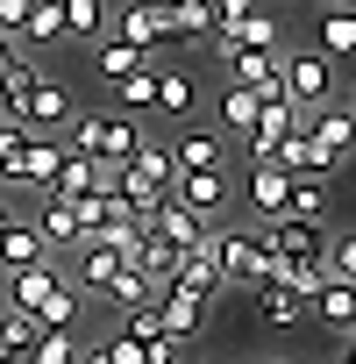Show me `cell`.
I'll return each mask as SVG.
<instances>
[{
  "instance_id": "45",
  "label": "cell",
  "mask_w": 356,
  "mask_h": 364,
  "mask_svg": "<svg viewBox=\"0 0 356 364\" xmlns=\"http://www.w3.org/2000/svg\"><path fill=\"white\" fill-rule=\"evenodd\" d=\"M15 65H22V58H15V36H0V79H8Z\"/></svg>"
},
{
  "instance_id": "34",
  "label": "cell",
  "mask_w": 356,
  "mask_h": 364,
  "mask_svg": "<svg viewBox=\"0 0 356 364\" xmlns=\"http://www.w3.org/2000/svg\"><path fill=\"white\" fill-rule=\"evenodd\" d=\"M285 215H299V222H321V229H328V186H321V178H292Z\"/></svg>"
},
{
  "instance_id": "50",
  "label": "cell",
  "mask_w": 356,
  "mask_h": 364,
  "mask_svg": "<svg viewBox=\"0 0 356 364\" xmlns=\"http://www.w3.org/2000/svg\"><path fill=\"white\" fill-rule=\"evenodd\" d=\"M214 364H235V357H214Z\"/></svg>"
},
{
  "instance_id": "35",
  "label": "cell",
  "mask_w": 356,
  "mask_h": 364,
  "mask_svg": "<svg viewBox=\"0 0 356 364\" xmlns=\"http://www.w3.org/2000/svg\"><path fill=\"white\" fill-rule=\"evenodd\" d=\"M114 100H121V114H150V100H157V65H150V72L114 79Z\"/></svg>"
},
{
  "instance_id": "21",
  "label": "cell",
  "mask_w": 356,
  "mask_h": 364,
  "mask_svg": "<svg viewBox=\"0 0 356 364\" xmlns=\"http://www.w3.org/2000/svg\"><path fill=\"white\" fill-rule=\"evenodd\" d=\"M214 58L228 65V79H235V86L278 93V58H285V50H214Z\"/></svg>"
},
{
  "instance_id": "33",
  "label": "cell",
  "mask_w": 356,
  "mask_h": 364,
  "mask_svg": "<svg viewBox=\"0 0 356 364\" xmlns=\"http://www.w3.org/2000/svg\"><path fill=\"white\" fill-rule=\"evenodd\" d=\"M128 164H135V171H150V178H157L164 193H171V178H178V164H171V143H164V136H157V143L143 136V143L128 150Z\"/></svg>"
},
{
  "instance_id": "39",
  "label": "cell",
  "mask_w": 356,
  "mask_h": 364,
  "mask_svg": "<svg viewBox=\"0 0 356 364\" xmlns=\"http://www.w3.org/2000/svg\"><path fill=\"white\" fill-rule=\"evenodd\" d=\"M321 264H328V279H356V236H328Z\"/></svg>"
},
{
  "instance_id": "2",
  "label": "cell",
  "mask_w": 356,
  "mask_h": 364,
  "mask_svg": "<svg viewBox=\"0 0 356 364\" xmlns=\"http://www.w3.org/2000/svg\"><path fill=\"white\" fill-rule=\"evenodd\" d=\"M57 157H65V143H57V136H36V129H22V122H8V136H0V178H8V186L50 193Z\"/></svg>"
},
{
  "instance_id": "17",
  "label": "cell",
  "mask_w": 356,
  "mask_h": 364,
  "mask_svg": "<svg viewBox=\"0 0 356 364\" xmlns=\"http://www.w3.org/2000/svg\"><path fill=\"white\" fill-rule=\"evenodd\" d=\"M157 328L164 336H178V343H193L200 328H207V300H193V293H157Z\"/></svg>"
},
{
  "instance_id": "24",
  "label": "cell",
  "mask_w": 356,
  "mask_h": 364,
  "mask_svg": "<svg viewBox=\"0 0 356 364\" xmlns=\"http://www.w3.org/2000/svg\"><path fill=\"white\" fill-rule=\"evenodd\" d=\"M93 72L114 86V79H128V72H150V58H143L135 43H121V36H93Z\"/></svg>"
},
{
  "instance_id": "36",
  "label": "cell",
  "mask_w": 356,
  "mask_h": 364,
  "mask_svg": "<svg viewBox=\"0 0 356 364\" xmlns=\"http://www.w3.org/2000/svg\"><path fill=\"white\" fill-rule=\"evenodd\" d=\"M257 114H264V93H257V86H228V93H221V122H228L235 136H243Z\"/></svg>"
},
{
  "instance_id": "1",
  "label": "cell",
  "mask_w": 356,
  "mask_h": 364,
  "mask_svg": "<svg viewBox=\"0 0 356 364\" xmlns=\"http://www.w3.org/2000/svg\"><path fill=\"white\" fill-rule=\"evenodd\" d=\"M0 307H15V314H29L36 328H79V286L43 257V264H29V272H8V300Z\"/></svg>"
},
{
  "instance_id": "31",
  "label": "cell",
  "mask_w": 356,
  "mask_h": 364,
  "mask_svg": "<svg viewBox=\"0 0 356 364\" xmlns=\"http://www.w3.org/2000/svg\"><path fill=\"white\" fill-rule=\"evenodd\" d=\"M36 236H43L50 250H72V243H79V222H72V200H50V193H43V215H36Z\"/></svg>"
},
{
  "instance_id": "49",
  "label": "cell",
  "mask_w": 356,
  "mask_h": 364,
  "mask_svg": "<svg viewBox=\"0 0 356 364\" xmlns=\"http://www.w3.org/2000/svg\"><path fill=\"white\" fill-rule=\"evenodd\" d=\"M0 136H8V107H0Z\"/></svg>"
},
{
  "instance_id": "44",
  "label": "cell",
  "mask_w": 356,
  "mask_h": 364,
  "mask_svg": "<svg viewBox=\"0 0 356 364\" xmlns=\"http://www.w3.org/2000/svg\"><path fill=\"white\" fill-rule=\"evenodd\" d=\"M235 15H257V0H214V29L235 22Z\"/></svg>"
},
{
  "instance_id": "18",
  "label": "cell",
  "mask_w": 356,
  "mask_h": 364,
  "mask_svg": "<svg viewBox=\"0 0 356 364\" xmlns=\"http://www.w3.org/2000/svg\"><path fill=\"white\" fill-rule=\"evenodd\" d=\"M50 257V243L36 236V222H8V229H0V279H8V272H29V264H43Z\"/></svg>"
},
{
  "instance_id": "52",
  "label": "cell",
  "mask_w": 356,
  "mask_h": 364,
  "mask_svg": "<svg viewBox=\"0 0 356 364\" xmlns=\"http://www.w3.org/2000/svg\"><path fill=\"white\" fill-rule=\"evenodd\" d=\"M349 293H356V279H349Z\"/></svg>"
},
{
  "instance_id": "15",
  "label": "cell",
  "mask_w": 356,
  "mask_h": 364,
  "mask_svg": "<svg viewBox=\"0 0 356 364\" xmlns=\"http://www.w3.org/2000/svg\"><path fill=\"white\" fill-rule=\"evenodd\" d=\"M65 143V136H57ZM114 178V164H93L86 150H65L57 157V178H50V200H79V193H93V186H107Z\"/></svg>"
},
{
  "instance_id": "28",
  "label": "cell",
  "mask_w": 356,
  "mask_h": 364,
  "mask_svg": "<svg viewBox=\"0 0 356 364\" xmlns=\"http://www.w3.org/2000/svg\"><path fill=\"white\" fill-rule=\"evenodd\" d=\"M178 43H214V0H164Z\"/></svg>"
},
{
  "instance_id": "14",
  "label": "cell",
  "mask_w": 356,
  "mask_h": 364,
  "mask_svg": "<svg viewBox=\"0 0 356 364\" xmlns=\"http://www.w3.org/2000/svg\"><path fill=\"white\" fill-rule=\"evenodd\" d=\"M171 293H193V300H214V293H228V286H221V264H214V229H207V243H200V250H186V257H178V272H171Z\"/></svg>"
},
{
  "instance_id": "19",
  "label": "cell",
  "mask_w": 356,
  "mask_h": 364,
  "mask_svg": "<svg viewBox=\"0 0 356 364\" xmlns=\"http://www.w3.org/2000/svg\"><path fill=\"white\" fill-rule=\"evenodd\" d=\"M285 200H292V171H278V164H250V215H257V222H278Z\"/></svg>"
},
{
  "instance_id": "20",
  "label": "cell",
  "mask_w": 356,
  "mask_h": 364,
  "mask_svg": "<svg viewBox=\"0 0 356 364\" xmlns=\"http://www.w3.org/2000/svg\"><path fill=\"white\" fill-rule=\"evenodd\" d=\"M143 229H150L157 243H178V250H200V243H207V222H200L193 208H178V200H164V208H157Z\"/></svg>"
},
{
  "instance_id": "40",
  "label": "cell",
  "mask_w": 356,
  "mask_h": 364,
  "mask_svg": "<svg viewBox=\"0 0 356 364\" xmlns=\"http://www.w3.org/2000/svg\"><path fill=\"white\" fill-rule=\"evenodd\" d=\"M143 357H150V364H178V357H186V343H178V336H164V328H157V336L143 343Z\"/></svg>"
},
{
  "instance_id": "7",
  "label": "cell",
  "mask_w": 356,
  "mask_h": 364,
  "mask_svg": "<svg viewBox=\"0 0 356 364\" xmlns=\"http://www.w3.org/2000/svg\"><path fill=\"white\" fill-rule=\"evenodd\" d=\"M72 114H79V107H72V93H65L57 79H43V72H36V79H29V93L15 100V114H8V122H22V129H36V136H57Z\"/></svg>"
},
{
  "instance_id": "25",
  "label": "cell",
  "mask_w": 356,
  "mask_h": 364,
  "mask_svg": "<svg viewBox=\"0 0 356 364\" xmlns=\"http://www.w3.org/2000/svg\"><path fill=\"white\" fill-rule=\"evenodd\" d=\"M178 257H186L178 243H157V236L143 229V243H135V257H128V264H135V272H143V279L164 293V286H171V272H178Z\"/></svg>"
},
{
  "instance_id": "53",
  "label": "cell",
  "mask_w": 356,
  "mask_h": 364,
  "mask_svg": "<svg viewBox=\"0 0 356 364\" xmlns=\"http://www.w3.org/2000/svg\"><path fill=\"white\" fill-rule=\"evenodd\" d=\"M349 8H356V0H349Z\"/></svg>"
},
{
  "instance_id": "29",
  "label": "cell",
  "mask_w": 356,
  "mask_h": 364,
  "mask_svg": "<svg viewBox=\"0 0 356 364\" xmlns=\"http://www.w3.org/2000/svg\"><path fill=\"white\" fill-rule=\"evenodd\" d=\"M306 307H313V321H328V328H342V336H349V321H356V293H349V279H328Z\"/></svg>"
},
{
  "instance_id": "11",
  "label": "cell",
  "mask_w": 356,
  "mask_h": 364,
  "mask_svg": "<svg viewBox=\"0 0 356 364\" xmlns=\"http://www.w3.org/2000/svg\"><path fill=\"white\" fill-rule=\"evenodd\" d=\"M306 136H313V150H321L328 164H342V157L356 150V114H349L342 100H328V107L306 114Z\"/></svg>"
},
{
  "instance_id": "16",
  "label": "cell",
  "mask_w": 356,
  "mask_h": 364,
  "mask_svg": "<svg viewBox=\"0 0 356 364\" xmlns=\"http://www.w3.org/2000/svg\"><path fill=\"white\" fill-rule=\"evenodd\" d=\"M264 243H271V257H313L328 243V229L299 222V215H278V222H264Z\"/></svg>"
},
{
  "instance_id": "9",
  "label": "cell",
  "mask_w": 356,
  "mask_h": 364,
  "mask_svg": "<svg viewBox=\"0 0 356 364\" xmlns=\"http://www.w3.org/2000/svg\"><path fill=\"white\" fill-rule=\"evenodd\" d=\"M214 50H285V22H278L271 8L235 15V22H221V29H214Z\"/></svg>"
},
{
  "instance_id": "41",
  "label": "cell",
  "mask_w": 356,
  "mask_h": 364,
  "mask_svg": "<svg viewBox=\"0 0 356 364\" xmlns=\"http://www.w3.org/2000/svg\"><path fill=\"white\" fill-rule=\"evenodd\" d=\"M121 336H135V343H150L157 336V300H143V307H128V328Z\"/></svg>"
},
{
  "instance_id": "12",
  "label": "cell",
  "mask_w": 356,
  "mask_h": 364,
  "mask_svg": "<svg viewBox=\"0 0 356 364\" xmlns=\"http://www.w3.org/2000/svg\"><path fill=\"white\" fill-rule=\"evenodd\" d=\"M171 164L178 171H228V136L221 129H178L171 136Z\"/></svg>"
},
{
  "instance_id": "6",
  "label": "cell",
  "mask_w": 356,
  "mask_h": 364,
  "mask_svg": "<svg viewBox=\"0 0 356 364\" xmlns=\"http://www.w3.org/2000/svg\"><path fill=\"white\" fill-rule=\"evenodd\" d=\"M107 36L135 43L143 58H150V50H164V43H178V29H171V8H164V0H128V8H114V15H107Z\"/></svg>"
},
{
  "instance_id": "26",
  "label": "cell",
  "mask_w": 356,
  "mask_h": 364,
  "mask_svg": "<svg viewBox=\"0 0 356 364\" xmlns=\"http://www.w3.org/2000/svg\"><path fill=\"white\" fill-rule=\"evenodd\" d=\"M328 65H342V58H356V8H328L321 15V43H313Z\"/></svg>"
},
{
  "instance_id": "32",
  "label": "cell",
  "mask_w": 356,
  "mask_h": 364,
  "mask_svg": "<svg viewBox=\"0 0 356 364\" xmlns=\"http://www.w3.org/2000/svg\"><path fill=\"white\" fill-rule=\"evenodd\" d=\"M100 300H107V307H121V314H128V307H143V300H157V286H150V279H143V272H135V264H121V272H114V279H107V286H100Z\"/></svg>"
},
{
  "instance_id": "46",
  "label": "cell",
  "mask_w": 356,
  "mask_h": 364,
  "mask_svg": "<svg viewBox=\"0 0 356 364\" xmlns=\"http://www.w3.org/2000/svg\"><path fill=\"white\" fill-rule=\"evenodd\" d=\"M8 222H15V208H8V200H0V229H8Z\"/></svg>"
},
{
  "instance_id": "37",
  "label": "cell",
  "mask_w": 356,
  "mask_h": 364,
  "mask_svg": "<svg viewBox=\"0 0 356 364\" xmlns=\"http://www.w3.org/2000/svg\"><path fill=\"white\" fill-rule=\"evenodd\" d=\"M15 36H29V43H57V36H65L57 0H29V15H22V29H15Z\"/></svg>"
},
{
  "instance_id": "5",
  "label": "cell",
  "mask_w": 356,
  "mask_h": 364,
  "mask_svg": "<svg viewBox=\"0 0 356 364\" xmlns=\"http://www.w3.org/2000/svg\"><path fill=\"white\" fill-rule=\"evenodd\" d=\"M278 93H285L299 114H313V107L335 100V65H328L321 50H285V58H278Z\"/></svg>"
},
{
  "instance_id": "48",
  "label": "cell",
  "mask_w": 356,
  "mask_h": 364,
  "mask_svg": "<svg viewBox=\"0 0 356 364\" xmlns=\"http://www.w3.org/2000/svg\"><path fill=\"white\" fill-rule=\"evenodd\" d=\"M321 8H349V0H321Z\"/></svg>"
},
{
  "instance_id": "38",
  "label": "cell",
  "mask_w": 356,
  "mask_h": 364,
  "mask_svg": "<svg viewBox=\"0 0 356 364\" xmlns=\"http://www.w3.org/2000/svg\"><path fill=\"white\" fill-rule=\"evenodd\" d=\"M29 343H36V321H29V314H15V307H0V350L22 357Z\"/></svg>"
},
{
  "instance_id": "27",
  "label": "cell",
  "mask_w": 356,
  "mask_h": 364,
  "mask_svg": "<svg viewBox=\"0 0 356 364\" xmlns=\"http://www.w3.org/2000/svg\"><path fill=\"white\" fill-rule=\"evenodd\" d=\"M107 0H57V22H65V36H79V43H93V36H107Z\"/></svg>"
},
{
  "instance_id": "13",
  "label": "cell",
  "mask_w": 356,
  "mask_h": 364,
  "mask_svg": "<svg viewBox=\"0 0 356 364\" xmlns=\"http://www.w3.org/2000/svg\"><path fill=\"white\" fill-rule=\"evenodd\" d=\"M193 107H200V79H193L186 65H157V100H150V114L193 122Z\"/></svg>"
},
{
  "instance_id": "4",
  "label": "cell",
  "mask_w": 356,
  "mask_h": 364,
  "mask_svg": "<svg viewBox=\"0 0 356 364\" xmlns=\"http://www.w3.org/2000/svg\"><path fill=\"white\" fill-rule=\"evenodd\" d=\"M214 264H221V286H271V243L264 229H214Z\"/></svg>"
},
{
  "instance_id": "51",
  "label": "cell",
  "mask_w": 356,
  "mask_h": 364,
  "mask_svg": "<svg viewBox=\"0 0 356 364\" xmlns=\"http://www.w3.org/2000/svg\"><path fill=\"white\" fill-rule=\"evenodd\" d=\"M264 364H285V357H264Z\"/></svg>"
},
{
  "instance_id": "43",
  "label": "cell",
  "mask_w": 356,
  "mask_h": 364,
  "mask_svg": "<svg viewBox=\"0 0 356 364\" xmlns=\"http://www.w3.org/2000/svg\"><path fill=\"white\" fill-rule=\"evenodd\" d=\"M22 15H29V0H0V36H15Z\"/></svg>"
},
{
  "instance_id": "10",
  "label": "cell",
  "mask_w": 356,
  "mask_h": 364,
  "mask_svg": "<svg viewBox=\"0 0 356 364\" xmlns=\"http://www.w3.org/2000/svg\"><path fill=\"white\" fill-rule=\"evenodd\" d=\"M121 264H128V257H121L114 243H100V236H79V243H72V272H65V279H72L79 293H100V286H107Z\"/></svg>"
},
{
  "instance_id": "23",
  "label": "cell",
  "mask_w": 356,
  "mask_h": 364,
  "mask_svg": "<svg viewBox=\"0 0 356 364\" xmlns=\"http://www.w3.org/2000/svg\"><path fill=\"white\" fill-rule=\"evenodd\" d=\"M271 164H278V171H292V178H321V171H335V164H328V157L313 150L306 122H299V129H292V136H285V143L271 150Z\"/></svg>"
},
{
  "instance_id": "42",
  "label": "cell",
  "mask_w": 356,
  "mask_h": 364,
  "mask_svg": "<svg viewBox=\"0 0 356 364\" xmlns=\"http://www.w3.org/2000/svg\"><path fill=\"white\" fill-rule=\"evenodd\" d=\"M100 350H107V364H150V357H143V343H135V336H107V343H100Z\"/></svg>"
},
{
  "instance_id": "30",
  "label": "cell",
  "mask_w": 356,
  "mask_h": 364,
  "mask_svg": "<svg viewBox=\"0 0 356 364\" xmlns=\"http://www.w3.org/2000/svg\"><path fill=\"white\" fill-rule=\"evenodd\" d=\"M79 328H36V343L22 350V364H79Z\"/></svg>"
},
{
  "instance_id": "3",
  "label": "cell",
  "mask_w": 356,
  "mask_h": 364,
  "mask_svg": "<svg viewBox=\"0 0 356 364\" xmlns=\"http://www.w3.org/2000/svg\"><path fill=\"white\" fill-rule=\"evenodd\" d=\"M135 143H143V129L121 107H93V114H72L65 122V150H86L93 164H128Z\"/></svg>"
},
{
  "instance_id": "47",
  "label": "cell",
  "mask_w": 356,
  "mask_h": 364,
  "mask_svg": "<svg viewBox=\"0 0 356 364\" xmlns=\"http://www.w3.org/2000/svg\"><path fill=\"white\" fill-rule=\"evenodd\" d=\"M342 107H349V114H356V86H349V100H342Z\"/></svg>"
},
{
  "instance_id": "22",
  "label": "cell",
  "mask_w": 356,
  "mask_h": 364,
  "mask_svg": "<svg viewBox=\"0 0 356 364\" xmlns=\"http://www.w3.org/2000/svg\"><path fill=\"white\" fill-rule=\"evenodd\" d=\"M250 307H257V321H264V328H299V321H313V307H306L299 293H285V286H257V293H250Z\"/></svg>"
},
{
  "instance_id": "8",
  "label": "cell",
  "mask_w": 356,
  "mask_h": 364,
  "mask_svg": "<svg viewBox=\"0 0 356 364\" xmlns=\"http://www.w3.org/2000/svg\"><path fill=\"white\" fill-rule=\"evenodd\" d=\"M171 200H178V208H193V215L214 229L221 208H228V171H178V178H171Z\"/></svg>"
}]
</instances>
